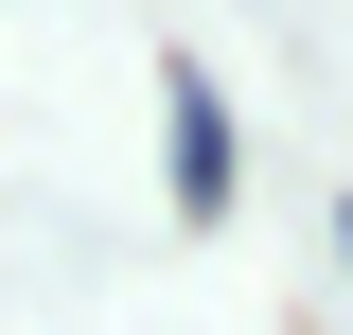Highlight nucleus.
Returning <instances> with one entry per match:
<instances>
[{
  "label": "nucleus",
  "instance_id": "1",
  "mask_svg": "<svg viewBox=\"0 0 353 335\" xmlns=\"http://www.w3.org/2000/svg\"><path fill=\"white\" fill-rule=\"evenodd\" d=\"M159 124H176V212H230V106H212V71H159Z\"/></svg>",
  "mask_w": 353,
  "mask_h": 335
},
{
  "label": "nucleus",
  "instance_id": "2",
  "mask_svg": "<svg viewBox=\"0 0 353 335\" xmlns=\"http://www.w3.org/2000/svg\"><path fill=\"white\" fill-rule=\"evenodd\" d=\"M336 247H353V212H336Z\"/></svg>",
  "mask_w": 353,
  "mask_h": 335
}]
</instances>
